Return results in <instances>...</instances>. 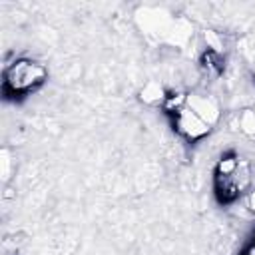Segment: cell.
I'll return each instance as SVG.
<instances>
[{
  "label": "cell",
  "instance_id": "obj_1",
  "mask_svg": "<svg viewBox=\"0 0 255 255\" xmlns=\"http://www.w3.org/2000/svg\"><path fill=\"white\" fill-rule=\"evenodd\" d=\"M251 183L249 163L237 155H223L215 167V193L221 203L235 201Z\"/></svg>",
  "mask_w": 255,
  "mask_h": 255
},
{
  "label": "cell",
  "instance_id": "obj_2",
  "mask_svg": "<svg viewBox=\"0 0 255 255\" xmlns=\"http://www.w3.org/2000/svg\"><path fill=\"white\" fill-rule=\"evenodd\" d=\"M48 72L42 64L34 60H16L12 66H8L4 74V92L8 96H24L34 92L38 86L44 84Z\"/></svg>",
  "mask_w": 255,
  "mask_h": 255
},
{
  "label": "cell",
  "instance_id": "obj_3",
  "mask_svg": "<svg viewBox=\"0 0 255 255\" xmlns=\"http://www.w3.org/2000/svg\"><path fill=\"white\" fill-rule=\"evenodd\" d=\"M169 112L173 114V126H175V129H177L183 137H187L189 141L201 139V137L211 129V124L205 122L199 114H195V112L187 106L185 100H183L179 106L171 108Z\"/></svg>",
  "mask_w": 255,
  "mask_h": 255
},
{
  "label": "cell",
  "instance_id": "obj_4",
  "mask_svg": "<svg viewBox=\"0 0 255 255\" xmlns=\"http://www.w3.org/2000/svg\"><path fill=\"white\" fill-rule=\"evenodd\" d=\"M249 207L255 211V187L251 189V195H249Z\"/></svg>",
  "mask_w": 255,
  "mask_h": 255
}]
</instances>
